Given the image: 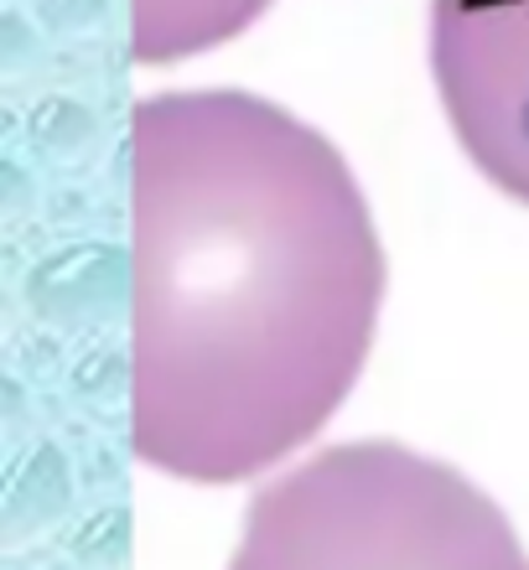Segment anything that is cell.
<instances>
[{"label":"cell","mask_w":529,"mask_h":570,"mask_svg":"<svg viewBox=\"0 0 529 570\" xmlns=\"http://www.w3.org/2000/svg\"><path fill=\"white\" fill-rule=\"evenodd\" d=\"M271 0H130V47L140 62H172L228 42Z\"/></svg>","instance_id":"obj_4"},{"label":"cell","mask_w":529,"mask_h":570,"mask_svg":"<svg viewBox=\"0 0 529 570\" xmlns=\"http://www.w3.org/2000/svg\"><path fill=\"white\" fill-rule=\"evenodd\" d=\"M384 244L343 150L244 89L130 109V446L239 482L359 384Z\"/></svg>","instance_id":"obj_1"},{"label":"cell","mask_w":529,"mask_h":570,"mask_svg":"<svg viewBox=\"0 0 529 570\" xmlns=\"http://www.w3.org/2000/svg\"><path fill=\"white\" fill-rule=\"evenodd\" d=\"M234 570H529L468 478L394 441H349L255 498Z\"/></svg>","instance_id":"obj_2"},{"label":"cell","mask_w":529,"mask_h":570,"mask_svg":"<svg viewBox=\"0 0 529 570\" xmlns=\"http://www.w3.org/2000/svg\"><path fill=\"white\" fill-rule=\"evenodd\" d=\"M431 73L472 166L529 208V0H437Z\"/></svg>","instance_id":"obj_3"}]
</instances>
